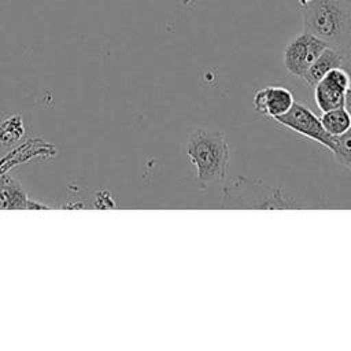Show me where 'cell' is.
Wrapping results in <instances>:
<instances>
[{
  "label": "cell",
  "instance_id": "13",
  "mask_svg": "<svg viewBox=\"0 0 351 351\" xmlns=\"http://www.w3.org/2000/svg\"><path fill=\"white\" fill-rule=\"evenodd\" d=\"M298 1H299L300 7H302V5H304V4H307V3H310V1H313V0H298Z\"/></svg>",
  "mask_w": 351,
  "mask_h": 351
},
{
  "label": "cell",
  "instance_id": "3",
  "mask_svg": "<svg viewBox=\"0 0 351 351\" xmlns=\"http://www.w3.org/2000/svg\"><path fill=\"white\" fill-rule=\"evenodd\" d=\"M274 121L304 137L315 140L329 151L333 148V136L325 132L319 117L302 103L293 101L291 108Z\"/></svg>",
  "mask_w": 351,
  "mask_h": 351
},
{
  "label": "cell",
  "instance_id": "14",
  "mask_svg": "<svg viewBox=\"0 0 351 351\" xmlns=\"http://www.w3.org/2000/svg\"><path fill=\"white\" fill-rule=\"evenodd\" d=\"M0 177H1V176H0Z\"/></svg>",
  "mask_w": 351,
  "mask_h": 351
},
{
  "label": "cell",
  "instance_id": "9",
  "mask_svg": "<svg viewBox=\"0 0 351 351\" xmlns=\"http://www.w3.org/2000/svg\"><path fill=\"white\" fill-rule=\"evenodd\" d=\"M319 119L325 132L330 136H340L351 128V115L346 107L325 111Z\"/></svg>",
  "mask_w": 351,
  "mask_h": 351
},
{
  "label": "cell",
  "instance_id": "4",
  "mask_svg": "<svg viewBox=\"0 0 351 351\" xmlns=\"http://www.w3.org/2000/svg\"><path fill=\"white\" fill-rule=\"evenodd\" d=\"M326 47V43L314 34L303 32L287 44L284 49V66L289 74L302 78Z\"/></svg>",
  "mask_w": 351,
  "mask_h": 351
},
{
  "label": "cell",
  "instance_id": "2",
  "mask_svg": "<svg viewBox=\"0 0 351 351\" xmlns=\"http://www.w3.org/2000/svg\"><path fill=\"white\" fill-rule=\"evenodd\" d=\"M185 154L196 167L197 180L208 182L222 181L229 166V144L222 132L196 128L185 141Z\"/></svg>",
  "mask_w": 351,
  "mask_h": 351
},
{
  "label": "cell",
  "instance_id": "12",
  "mask_svg": "<svg viewBox=\"0 0 351 351\" xmlns=\"http://www.w3.org/2000/svg\"><path fill=\"white\" fill-rule=\"evenodd\" d=\"M344 107L346 110L350 112L351 115V86L348 88V90L346 92V103H344Z\"/></svg>",
  "mask_w": 351,
  "mask_h": 351
},
{
  "label": "cell",
  "instance_id": "8",
  "mask_svg": "<svg viewBox=\"0 0 351 351\" xmlns=\"http://www.w3.org/2000/svg\"><path fill=\"white\" fill-rule=\"evenodd\" d=\"M0 208H45L29 199L22 185L10 176L0 177Z\"/></svg>",
  "mask_w": 351,
  "mask_h": 351
},
{
  "label": "cell",
  "instance_id": "6",
  "mask_svg": "<svg viewBox=\"0 0 351 351\" xmlns=\"http://www.w3.org/2000/svg\"><path fill=\"white\" fill-rule=\"evenodd\" d=\"M293 101V93L289 89L277 85H269L255 90L252 99L254 110L273 119L285 114Z\"/></svg>",
  "mask_w": 351,
  "mask_h": 351
},
{
  "label": "cell",
  "instance_id": "10",
  "mask_svg": "<svg viewBox=\"0 0 351 351\" xmlns=\"http://www.w3.org/2000/svg\"><path fill=\"white\" fill-rule=\"evenodd\" d=\"M330 152L341 166L351 170V128L340 136H333V148Z\"/></svg>",
  "mask_w": 351,
  "mask_h": 351
},
{
  "label": "cell",
  "instance_id": "7",
  "mask_svg": "<svg viewBox=\"0 0 351 351\" xmlns=\"http://www.w3.org/2000/svg\"><path fill=\"white\" fill-rule=\"evenodd\" d=\"M346 64V52L339 51L333 47H326L318 58L311 63V66L307 69L304 75L302 77L306 84L311 88L332 69L343 67Z\"/></svg>",
  "mask_w": 351,
  "mask_h": 351
},
{
  "label": "cell",
  "instance_id": "1",
  "mask_svg": "<svg viewBox=\"0 0 351 351\" xmlns=\"http://www.w3.org/2000/svg\"><path fill=\"white\" fill-rule=\"evenodd\" d=\"M304 32L339 51L351 48V0H313L302 5Z\"/></svg>",
  "mask_w": 351,
  "mask_h": 351
},
{
  "label": "cell",
  "instance_id": "5",
  "mask_svg": "<svg viewBox=\"0 0 351 351\" xmlns=\"http://www.w3.org/2000/svg\"><path fill=\"white\" fill-rule=\"evenodd\" d=\"M351 86V78L344 67L332 69L314 85V99L318 108L325 112L344 107L346 92Z\"/></svg>",
  "mask_w": 351,
  "mask_h": 351
},
{
  "label": "cell",
  "instance_id": "11",
  "mask_svg": "<svg viewBox=\"0 0 351 351\" xmlns=\"http://www.w3.org/2000/svg\"><path fill=\"white\" fill-rule=\"evenodd\" d=\"M23 136V123L19 115H12L0 126V141L4 145L16 143Z\"/></svg>",
  "mask_w": 351,
  "mask_h": 351
}]
</instances>
